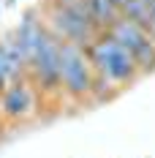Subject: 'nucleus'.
Instances as JSON below:
<instances>
[{
  "instance_id": "9b49d317",
  "label": "nucleus",
  "mask_w": 155,
  "mask_h": 158,
  "mask_svg": "<svg viewBox=\"0 0 155 158\" xmlns=\"http://www.w3.org/2000/svg\"><path fill=\"white\" fill-rule=\"evenodd\" d=\"M147 30L155 35V3H153V8H150V22H147Z\"/></svg>"
},
{
  "instance_id": "9d476101",
  "label": "nucleus",
  "mask_w": 155,
  "mask_h": 158,
  "mask_svg": "<svg viewBox=\"0 0 155 158\" xmlns=\"http://www.w3.org/2000/svg\"><path fill=\"white\" fill-rule=\"evenodd\" d=\"M11 85V71H8V63H6V55H3V47H0V93Z\"/></svg>"
},
{
  "instance_id": "0eeeda50",
  "label": "nucleus",
  "mask_w": 155,
  "mask_h": 158,
  "mask_svg": "<svg viewBox=\"0 0 155 158\" xmlns=\"http://www.w3.org/2000/svg\"><path fill=\"white\" fill-rule=\"evenodd\" d=\"M16 33V41H19V47L25 49V57H27V63H33V57L41 52V47L49 41V35L52 33L47 30V25H44V16H41V8H27L25 14H22V22L14 27Z\"/></svg>"
},
{
  "instance_id": "f257e3e1",
  "label": "nucleus",
  "mask_w": 155,
  "mask_h": 158,
  "mask_svg": "<svg viewBox=\"0 0 155 158\" xmlns=\"http://www.w3.org/2000/svg\"><path fill=\"white\" fill-rule=\"evenodd\" d=\"M90 60H93V68L98 77H104L120 93L123 87H131L136 79L141 77L139 63L133 60V55L112 35V33H101L93 41V47L87 49Z\"/></svg>"
},
{
  "instance_id": "20e7f679",
  "label": "nucleus",
  "mask_w": 155,
  "mask_h": 158,
  "mask_svg": "<svg viewBox=\"0 0 155 158\" xmlns=\"http://www.w3.org/2000/svg\"><path fill=\"white\" fill-rule=\"evenodd\" d=\"M41 90L35 87V82L30 77L14 79L3 93H0V114H3V123L8 126H19V123H27L30 117L38 114L41 109Z\"/></svg>"
},
{
  "instance_id": "1a4fd4ad",
  "label": "nucleus",
  "mask_w": 155,
  "mask_h": 158,
  "mask_svg": "<svg viewBox=\"0 0 155 158\" xmlns=\"http://www.w3.org/2000/svg\"><path fill=\"white\" fill-rule=\"evenodd\" d=\"M150 8H153L150 0H128L123 6V16H128V19H133V22H139V25L147 27V22H150Z\"/></svg>"
},
{
  "instance_id": "423d86ee",
  "label": "nucleus",
  "mask_w": 155,
  "mask_h": 158,
  "mask_svg": "<svg viewBox=\"0 0 155 158\" xmlns=\"http://www.w3.org/2000/svg\"><path fill=\"white\" fill-rule=\"evenodd\" d=\"M60 57H63V41L49 35V41L41 47V52L30 63V79L41 90L44 98H63L60 87Z\"/></svg>"
},
{
  "instance_id": "4468645a",
  "label": "nucleus",
  "mask_w": 155,
  "mask_h": 158,
  "mask_svg": "<svg viewBox=\"0 0 155 158\" xmlns=\"http://www.w3.org/2000/svg\"><path fill=\"white\" fill-rule=\"evenodd\" d=\"M8 3H16V0H8Z\"/></svg>"
},
{
  "instance_id": "6e6552de",
  "label": "nucleus",
  "mask_w": 155,
  "mask_h": 158,
  "mask_svg": "<svg viewBox=\"0 0 155 158\" xmlns=\"http://www.w3.org/2000/svg\"><path fill=\"white\" fill-rule=\"evenodd\" d=\"M87 6H90V11H93V19L95 25L101 27V30L106 33L120 16H123V11L112 3V0H87Z\"/></svg>"
},
{
  "instance_id": "39448f33",
  "label": "nucleus",
  "mask_w": 155,
  "mask_h": 158,
  "mask_svg": "<svg viewBox=\"0 0 155 158\" xmlns=\"http://www.w3.org/2000/svg\"><path fill=\"white\" fill-rule=\"evenodd\" d=\"M106 33H112V35L133 55V60H136L139 68H141V77L155 71V35L147 30L144 25L128 19V16H120Z\"/></svg>"
},
{
  "instance_id": "2eb2a0df",
  "label": "nucleus",
  "mask_w": 155,
  "mask_h": 158,
  "mask_svg": "<svg viewBox=\"0 0 155 158\" xmlns=\"http://www.w3.org/2000/svg\"><path fill=\"white\" fill-rule=\"evenodd\" d=\"M150 3H155V0H150Z\"/></svg>"
},
{
  "instance_id": "ddd939ff",
  "label": "nucleus",
  "mask_w": 155,
  "mask_h": 158,
  "mask_svg": "<svg viewBox=\"0 0 155 158\" xmlns=\"http://www.w3.org/2000/svg\"><path fill=\"white\" fill-rule=\"evenodd\" d=\"M0 123H3V114H0Z\"/></svg>"
},
{
  "instance_id": "7ed1b4c3",
  "label": "nucleus",
  "mask_w": 155,
  "mask_h": 158,
  "mask_svg": "<svg viewBox=\"0 0 155 158\" xmlns=\"http://www.w3.org/2000/svg\"><path fill=\"white\" fill-rule=\"evenodd\" d=\"M38 8H41V16H44L47 30L52 33L57 41H65V44H79V47L90 49V47H93V41L104 33V30H98L93 22H84V19H79V16L68 14L65 8L55 6L52 0H44Z\"/></svg>"
},
{
  "instance_id": "f8f14e48",
  "label": "nucleus",
  "mask_w": 155,
  "mask_h": 158,
  "mask_svg": "<svg viewBox=\"0 0 155 158\" xmlns=\"http://www.w3.org/2000/svg\"><path fill=\"white\" fill-rule=\"evenodd\" d=\"M112 3H114V6H117V8L123 11V6H125V3H128V0H112Z\"/></svg>"
},
{
  "instance_id": "f03ea898",
  "label": "nucleus",
  "mask_w": 155,
  "mask_h": 158,
  "mask_svg": "<svg viewBox=\"0 0 155 158\" xmlns=\"http://www.w3.org/2000/svg\"><path fill=\"white\" fill-rule=\"evenodd\" d=\"M60 87L68 101H90L95 87V68L87 55V49L79 44L63 41V57H60Z\"/></svg>"
}]
</instances>
